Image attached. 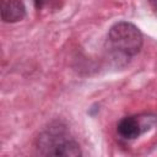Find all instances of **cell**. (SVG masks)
<instances>
[{
	"label": "cell",
	"instance_id": "7a4b0ae2",
	"mask_svg": "<svg viewBox=\"0 0 157 157\" xmlns=\"http://www.w3.org/2000/svg\"><path fill=\"white\" fill-rule=\"evenodd\" d=\"M142 44V33L139 27L131 22H117L108 31V53L114 60H124V63L129 61L130 58L140 53Z\"/></svg>",
	"mask_w": 157,
	"mask_h": 157
},
{
	"label": "cell",
	"instance_id": "5b68a950",
	"mask_svg": "<svg viewBox=\"0 0 157 157\" xmlns=\"http://www.w3.org/2000/svg\"><path fill=\"white\" fill-rule=\"evenodd\" d=\"M34 7L40 11L44 9H56L59 6V0H33Z\"/></svg>",
	"mask_w": 157,
	"mask_h": 157
},
{
	"label": "cell",
	"instance_id": "277c9868",
	"mask_svg": "<svg viewBox=\"0 0 157 157\" xmlns=\"http://www.w3.org/2000/svg\"><path fill=\"white\" fill-rule=\"evenodd\" d=\"M142 131V124L137 117H125L117 124V134L120 136V139L126 141L137 139Z\"/></svg>",
	"mask_w": 157,
	"mask_h": 157
},
{
	"label": "cell",
	"instance_id": "3957f363",
	"mask_svg": "<svg viewBox=\"0 0 157 157\" xmlns=\"http://www.w3.org/2000/svg\"><path fill=\"white\" fill-rule=\"evenodd\" d=\"M26 17V5L23 0H2L1 20L6 23H15Z\"/></svg>",
	"mask_w": 157,
	"mask_h": 157
},
{
	"label": "cell",
	"instance_id": "6da1fadb",
	"mask_svg": "<svg viewBox=\"0 0 157 157\" xmlns=\"http://www.w3.org/2000/svg\"><path fill=\"white\" fill-rule=\"evenodd\" d=\"M36 150L42 156L76 157L82 155L78 142L61 121H53L38 135Z\"/></svg>",
	"mask_w": 157,
	"mask_h": 157
}]
</instances>
